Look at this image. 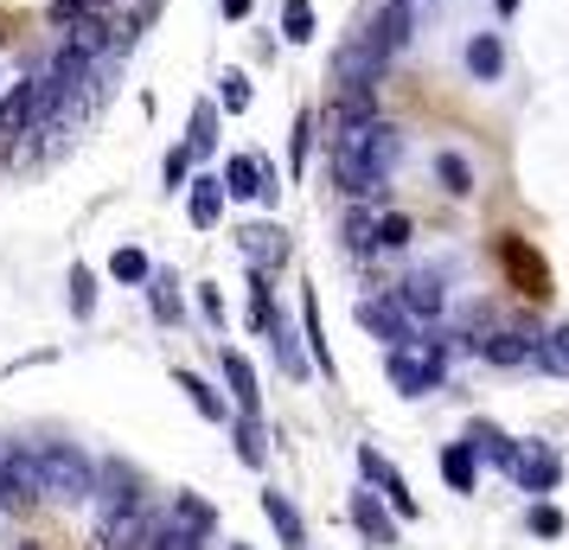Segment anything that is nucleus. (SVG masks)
<instances>
[{
  "instance_id": "4468645a",
  "label": "nucleus",
  "mask_w": 569,
  "mask_h": 550,
  "mask_svg": "<svg viewBox=\"0 0 569 550\" xmlns=\"http://www.w3.org/2000/svg\"><path fill=\"white\" fill-rule=\"evenodd\" d=\"M97 487H103V506H134V487H141V480H134V468L129 461H103V468H90V493H97Z\"/></svg>"
},
{
  "instance_id": "bb28decb",
  "label": "nucleus",
  "mask_w": 569,
  "mask_h": 550,
  "mask_svg": "<svg viewBox=\"0 0 569 550\" xmlns=\"http://www.w3.org/2000/svg\"><path fill=\"white\" fill-rule=\"evenodd\" d=\"M538 366L557 371V378H569V327H557L550 340H538Z\"/></svg>"
},
{
  "instance_id": "7ed1b4c3",
  "label": "nucleus",
  "mask_w": 569,
  "mask_h": 550,
  "mask_svg": "<svg viewBox=\"0 0 569 550\" xmlns=\"http://www.w3.org/2000/svg\"><path fill=\"white\" fill-rule=\"evenodd\" d=\"M154 524L141 519V506H103V519L90 531V550H148Z\"/></svg>"
},
{
  "instance_id": "423d86ee",
  "label": "nucleus",
  "mask_w": 569,
  "mask_h": 550,
  "mask_svg": "<svg viewBox=\"0 0 569 550\" xmlns=\"http://www.w3.org/2000/svg\"><path fill=\"white\" fill-rule=\"evenodd\" d=\"M506 473H512V480L525 487V493H550V487H557V473H563V461L525 442V448H512V461H506Z\"/></svg>"
},
{
  "instance_id": "c85d7f7f",
  "label": "nucleus",
  "mask_w": 569,
  "mask_h": 550,
  "mask_svg": "<svg viewBox=\"0 0 569 550\" xmlns=\"http://www.w3.org/2000/svg\"><path fill=\"white\" fill-rule=\"evenodd\" d=\"M282 32L295 39V46L313 39V7H308V0H288V7H282Z\"/></svg>"
},
{
  "instance_id": "f3484780",
  "label": "nucleus",
  "mask_w": 569,
  "mask_h": 550,
  "mask_svg": "<svg viewBox=\"0 0 569 550\" xmlns=\"http://www.w3.org/2000/svg\"><path fill=\"white\" fill-rule=\"evenodd\" d=\"M480 352H487L492 366H531L538 359V333H487Z\"/></svg>"
},
{
  "instance_id": "a19ab883",
  "label": "nucleus",
  "mask_w": 569,
  "mask_h": 550,
  "mask_svg": "<svg viewBox=\"0 0 569 550\" xmlns=\"http://www.w3.org/2000/svg\"><path fill=\"white\" fill-rule=\"evenodd\" d=\"M224 13H231V20H243V13H250V0H224Z\"/></svg>"
},
{
  "instance_id": "72a5a7b5",
  "label": "nucleus",
  "mask_w": 569,
  "mask_h": 550,
  "mask_svg": "<svg viewBox=\"0 0 569 550\" xmlns=\"http://www.w3.org/2000/svg\"><path fill=\"white\" fill-rule=\"evenodd\" d=\"M269 320H276V301H269V282H257V289H250V327L269 333Z\"/></svg>"
},
{
  "instance_id": "cd10ccee",
  "label": "nucleus",
  "mask_w": 569,
  "mask_h": 550,
  "mask_svg": "<svg viewBox=\"0 0 569 550\" xmlns=\"http://www.w3.org/2000/svg\"><path fill=\"white\" fill-rule=\"evenodd\" d=\"M90 308H97V276L78 262V269H71V314L90 320Z\"/></svg>"
},
{
  "instance_id": "a878e982",
  "label": "nucleus",
  "mask_w": 569,
  "mask_h": 550,
  "mask_svg": "<svg viewBox=\"0 0 569 550\" xmlns=\"http://www.w3.org/2000/svg\"><path fill=\"white\" fill-rule=\"evenodd\" d=\"M467 448H473V454H492V461H499V468H506V461H512V442H506V436H499V429H492V422H473V429H467Z\"/></svg>"
},
{
  "instance_id": "6e6552de",
  "label": "nucleus",
  "mask_w": 569,
  "mask_h": 550,
  "mask_svg": "<svg viewBox=\"0 0 569 550\" xmlns=\"http://www.w3.org/2000/svg\"><path fill=\"white\" fill-rule=\"evenodd\" d=\"M359 468H365V480H378V487H385L390 512H397V519H410V512H416V499H410V487H403V473L390 468V461L378 454V448H359Z\"/></svg>"
},
{
  "instance_id": "ea45409f",
  "label": "nucleus",
  "mask_w": 569,
  "mask_h": 550,
  "mask_svg": "<svg viewBox=\"0 0 569 550\" xmlns=\"http://www.w3.org/2000/svg\"><path fill=\"white\" fill-rule=\"evenodd\" d=\"M531 531H538V538H557V531H563V512H557V506H538V512H531Z\"/></svg>"
},
{
  "instance_id": "a18cd8bd",
  "label": "nucleus",
  "mask_w": 569,
  "mask_h": 550,
  "mask_svg": "<svg viewBox=\"0 0 569 550\" xmlns=\"http://www.w3.org/2000/svg\"><path fill=\"white\" fill-rule=\"evenodd\" d=\"M237 550H243V544H237Z\"/></svg>"
},
{
  "instance_id": "5701e85b",
  "label": "nucleus",
  "mask_w": 569,
  "mask_h": 550,
  "mask_svg": "<svg viewBox=\"0 0 569 550\" xmlns=\"http://www.w3.org/2000/svg\"><path fill=\"white\" fill-rule=\"evenodd\" d=\"M243 250H250L257 262H269V269H276V262L288 257V237L276 231V224H257V231H243Z\"/></svg>"
},
{
  "instance_id": "412c9836",
  "label": "nucleus",
  "mask_w": 569,
  "mask_h": 550,
  "mask_svg": "<svg viewBox=\"0 0 569 550\" xmlns=\"http://www.w3.org/2000/svg\"><path fill=\"white\" fill-rule=\"evenodd\" d=\"M224 378H231V391H237V403H243V417H257L262 391H257V371H250V359H243V352H224Z\"/></svg>"
},
{
  "instance_id": "ddd939ff",
  "label": "nucleus",
  "mask_w": 569,
  "mask_h": 550,
  "mask_svg": "<svg viewBox=\"0 0 569 550\" xmlns=\"http://www.w3.org/2000/svg\"><path fill=\"white\" fill-rule=\"evenodd\" d=\"M32 122H39V109H32V83H13V97H0V148H13Z\"/></svg>"
},
{
  "instance_id": "2eb2a0df",
  "label": "nucleus",
  "mask_w": 569,
  "mask_h": 550,
  "mask_svg": "<svg viewBox=\"0 0 569 550\" xmlns=\"http://www.w3.org/2000/svg\"><path fill=\"white\" fill-rule=\"evenodd\" d=\"M397 308H403V314L436 320L441 308H448V294H441V276H410V282L397 289Z\"/></svg>"
},
{
  "instance_id": "7c9ffc66",
  "label": "nucleus",
  "mask_w": 569,
  "mask_h": 550,
  "mask_svg": "<svg viewBox=\"0 0 569 550\" xmlns=\"http://www.w3.org/2000/svg\"><path fill=\"white\" fill-rule=\"evenodd\" d=\"M378 243H385V250H403V243H410V218H403V211H385V218H378Z\"/></svg>"
},
{
  "instance_id": "37998d69",
  "label": "nucleus",
  "mask_w": 569,
  "mask_h": 550,
  "mask_svg": "<svg viewBox=\"0 0 569 550\" xmlns=\"http://www.w3.org/2000/svg\"><path fill=\"white\" fill-rule=\"evenodd\" d=\"M512 7H518V0H499V13H512Z\"/></svg>"
},
{
  "instance_id": "79ce46f5",
  "label": "nucleus",
  "mask_w": 569,
  "mask_h": 550,
  "mask_svg": "<svg viewBox=\"0 0 569 550\" xmlns=\"http://www.w3.org/2000/svg\"><path fill=\"white\" fill-rule=\"evenodd\" d=\"M0 512H7V473H0Z\"/></svg>"
},
{
  "instance_id": "6ab92c4d",
  "label": "nucleus",
  "mask_w": 569,
  "mask_h": 550,
  "mask_svg": "<svg viewBox=\"0 0 569 550\" xmlns=\"http://www.w3.org/2000/svg\"><path fill=\"white\" fill-rule=\"evenodd\" d=\"M262 512H269V524H276L282 550H308V524H301V512H295L282 493H262Z\"/></svg>"
},
{
  "instance_id": "dca6fc26",
  "label": "nucleus",
  "mask_w": 569,
  "mask_h": 550,
  "mask_svg": "<svg viewBox=\"0 0 569 550\" xmlns=\"http://www.w3.org/2000/svg\"><path fill=\"white\" fill-rule=\"evenodd\" d=\"M365 39H371V46H378V52H397V46H403V39H410V0H390L385 13H378V20H371V27H365Z\"/></svg>"
},
{
  "instance_id": "f704fd0d",
  "label": "nucleus",
  "mask_w": 569,
  "mask_h": 550,
  "mask_svg": "<svg viewBox=\"0 0 569 550\" xmlns=\"http://www.w3.org/2000/svg\"><path fill=\"white\" fill-rule=\"evenodd\" d=\"M116 276L122 282H148V257L141 250H116Z\"/></svg>"
},
{
  "instance_id": "c9c22d12",
  "label": "nucleus",
  "mask_w": 569,
  "mask_h": 550,
  "mask_svg": "<svg viewBox=\"0 0 569 550\" xmlns=\"http://www.w3.org/2000/svg\"><path fill=\"white\" fill-rule=\"evenodd\" d=\"M154 314H160V320H180V294H173V276H160V282H154Z\"/></svg>"
},
{
  "instance_id": "0eeeda50",
  "label": "nucleus",
  "mask_w": 569,
  "mask_h": 550,
  "mask_svg": "<svg viewBox=\"0 0 569 550\" xmlns=\"http://www.w3.org/2000/svg\"><path fill=\"white\" fill-rule=\"evenodd\" d=\"M109 46H116V32H109V20H97L90 7L64 20V52H78L83 64H90V58H109Z\"/></svg>"
},
{
  "instance_id": "393cba45",
  "label": "nucleus",
  "mask_w": 569,
  "mask_h": 550,
  "mask_svg": "<svg viewBox=\"0 0 569 550\" xmlns=\"http://www.w3.org/2000/svg\"><path fill=\"white\" fill-rule=\"evenodd\" d=\"M180 391L192 397V410H199V417L224 422V403H218V391H211V384H206V378H199V371H180Z\"/></svg>"
},
{
  "instance_id": "f257e3e1",
  "label": "nucleus",
  "mask_w": 569,
  "mask_h": 550,
  "mask_svg": "<svg viewBox=\"0 0 569 550\" xmlns=\"http://www.w3.org/2000/svg\"><path fill=\"white\" fill-rule=\"evenodd\" d=\"M32 473H39V499H83L90 493V461L71 442H46L32 454Z\"/></svg>"
},
{
  "instance_id": "473e14b6",
  "label": "nucleus",
  "mask_w": 569,
  "mask_h": 550,
  "mask_svg": "<svg viewBox=\"0 0 569 550\" xmlns=\"http://www.w3.org/2000/svg\"><path fill=\"white\" fill-rule=\"evenodd\" d=\"M148 550H206V544L186 538V531H173V524H154V531H148Z\"/></svg>"
},
{
  "instance_id": "4c0bfd02",
  "label": "nucleus",
  "mask_w": 569,
  "mask_h": 550,
  "mask_svg": "<svg viewBox=\"0 0 569 550\" xmlns=\"http://www.w3.org/2000/svg\"><path fill=\"white\" fill-rule=\"evenodd\" d=\"M371 218H365V211H352V218H346V243H352V250H371Z\"/></svg>"
},
{
  "instance_id": "a211bd4d",
  "label": "nucleus",
  "mask_w": 569,
  "mask_h": 550,
  "mask_svg": "<svg viewBox=\"0 0 569 550\" xmlns=\"http://www.w3.org/2000/svg\"><path fill=\"white\" fill-rule=\"evenodd\" d=\"M0 473H7V506H32L39 499V473H32V454H0Z\"/></svg>"
},
{
  "instance_id": "b1692460",
  "label": "nucleus",
  "mask_w": 569,
  "mask_h": 550,
  "mask_svg": "<svg viewBox=\"0 0 569 550\" xmlns=\"http://www.w3.org/2000/svg\"><path fill=\"white\" fill-rule=\"evenodd\" d=\"M499 64H506V46H499L492 32H480V39L467 46V71H473V78H499Z\"/></svg>"
},
{
  "instance_id": "2f4dec72",
  "label": "nucleus",
  "mask_w": 569,
  "mask_h": 550,
  "mask_svg": "<svg viewBox=\"0 0 569 550\" xmlns=\"http://www.w3.org/2000/svg\"><path fill=\"white\" fill-rule=\"evenodd\" d=\"M237 454H243L250 468L262 461V422H257V417H243V422H237Z\"/></svg>"
},
{
  "instance_id": "aec40b11",
  "label": "nucleus",
  "mask_w": 569,
  "mask_h": 550,
  "mask_svg": "<svg viewBox=\"0 0 569 550\" xmlns=\"http://www.w3.org/2000/svg\"><path fill=\"white\" fill-rule=\"evenodd\" d=\"M441 480H448L455 493H473V487H480V454H473L467 442L441 448Z\"/></svg>"
},
{
  "instance_id": "39448f33",
  "label": "nucleus",
  "mask_w": 569,
  "mask_h": 550,
  "mask_svg": "<svg viewBox=\"0 0 569 550\" xmlns=\"http://www.w3.org/2000/svg\"><path fill=\"white\" fill-rule=\"evenodd\" d=\"M359 327L365 333H378V340H390V346L416 340V327H410V314L397 308V294H371V301H359Z\"/></svg>"
},
{
  "instance_id": "c756f323",
  "label": "nucleus",
  "mask_w": 569,
  "mask_h": 550,
  "mask_svg": "<svg viewBox=\"0 0 569 550\" xmlns=\"http://www.w3.org/2000/svg\"><path fill=\"white\" fill-rule=\"evenodd\" d=\"M436 173H441V186H448V192H473V173H467V160H461V154H441V160H436Z\"/></svg>"
},
{
  "instance_id": "9b49d317",
  "label": "nucleus",
  "mask_w": 569,
  "mask_h": 550,
  "mask_svg": "<svg viewBox=\"0 0 569 550\" xmlns=\"http://www.w3.org/2000/svg\"><path fill=\"white\" fill-rule=\"evenodd\" d=\"M352 524H359V531H365L378 550L397 544V519L385 512V499H378V493H352Z\"/></svg>"
},
{
  "instance_id": "e433bc0d",
  "label": "nucleus",
  "mask_w": 569,
  "mask_h": 550,
  "mask_svg": "<svg viewBox=\"0 0 569 550\" xmlns=\"http://www.w3.org/2000/svg\"><path fill=\"white\" fill-rule=\"evenodd\" d=\"M211 148V103H199L192 109V148H186V154H206Z\"/></svg>"
},
{
  "instance_id": "20e7f679",
  "label": "nucleus",
  "mask_w": 569,
  "mask_h": 550,
  "mask_svg": "<svg viewBox=\"0 0 569 550\" xmlns=\"http://www.w3.org/2000/svg\"><path fill=\"white\" fill-rule=\"evenodd\" d=\"M339 154H359L365 167L390 173V160H397V129H385L378 116H371V122H352V129L339 134Z\"/></svg>"
},
{
  "instance_id": "f03ea898",
  "label": "nucleus",
  "mask_w": 569,
  "mask_h": 550,
  "mask_svg": "<svg viewBox=\"0 0 569 550\" xmlns=\"http://www.w3.org/2000/svg\"><path fill=\"white\" fill-rule=\"evenodd\" d=\"M390 384H397V391L403 397H422V391H436L441 384V352L436 346H397V352H390Z\"/></svg>"
},
{
  "instance_id": "4be33fe9",
  "label": "nucleus",
  "mask_w": 569,
  "mask_h": 550,
  "mask_svg": "<svg viewBox=\"0 0 569 550\" xmlns=\"http://www.w3.org/2000/svg\"><path fill=\"white\" fill-rule=\"evenodd\" d=\"M218 211H224V186H218V180H192V224L211 231V224H218Z\"/></svg>"
},
{
  "instance_id": "f8f14e48",
  "label": "nucleus",
  "mask_w": 569,
  "mask_h": 550,
  "mask_svg": "<svg viewBox=\"0 0 569 550\" xmlns=\"http://www.w3.org/2000/svg\"><path fill=\"white\" fill-rule=\"evenodd\" d=\"M167 524H173V531H186V538H199V544H206L211 531H218V512H211V506H206L199 493H180L173 506H167Z\"/></svg>"
},
{
  "instance_id": "9d476101",
  "label": "nucleus",
  "mask_w": 569,
  "mask_h": 550,
  "mask_svg": "<svg viewBox=\"0 0 569 550\" xmlns=\"http://www.w3.org/2000/svg\"><path fill=\"white\" fill-rule=\"evenodd\" d=\"M333 180H339V192H352V199H385V173L365 167L359 154H339L333 148Z\"/></svg>"
},
{
  "instance_id": "58836bf2",
  "label": "nucleus",
  "mask_w": 569,
  "mask_h": 550,
  "mask_svg": "<svg viewBox=\"0 0 569 550\" xmlns=\"http://www.w3.org/2000/svg\"><path fill=\"white\" fill-rule=\"evenodd\" d=\"M224 109H231V116L237 109H250V83L237 78V71H224Z\"/></svg>"
},
{
  "instance_id": "1a4fd4ad",
  "label": "nucleus",
  "mask_w": 569,
  "mask_h": 550,
  "mask_svg": "<svg viewBox=\"0 0 569 550\" xmlns=\"http://www.w3.org/2000/svg\"><path fill=\"white\" fill-rule=\"evenodd\" d=\"M333 71H339V83H378V71H385V52H378V46L359 32L352 46H339Z\"/></svg>"
},
{
  "instance_id": "c03bdc74",
  "label": "nucleus",
  "mask_w": 569,
  "mask_h": 550,
  "mask_svg": "<svg viewBox=\"0 0 569 550\" xmlns=\"http://www.w3.org/2000/svg\"><path fill=\"white\" fill-rule=\"evenodd\" d=\"M20 550H39V544H20Z\"/></svg>"
}]
</instances>
